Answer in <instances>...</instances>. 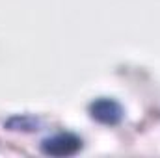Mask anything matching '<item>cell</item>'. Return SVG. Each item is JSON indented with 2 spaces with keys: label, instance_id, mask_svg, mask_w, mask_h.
<instances>
[{
  "label": "cell",
  "instance_id": "obj_1",
  "mask_svg": "<svg viewBox=\"0 0 160 158\" xmlns=\"http://www.w3.org/2000/svg\"><path fill=\"white\" fill-rule=\"evenodd\" d=\"M80 147V141L73 136H56L48 141H45V153L48 155H73Z\"/></svg>",
  "mask_w": 160,
  "mask_h": 158
}]
</instances>
